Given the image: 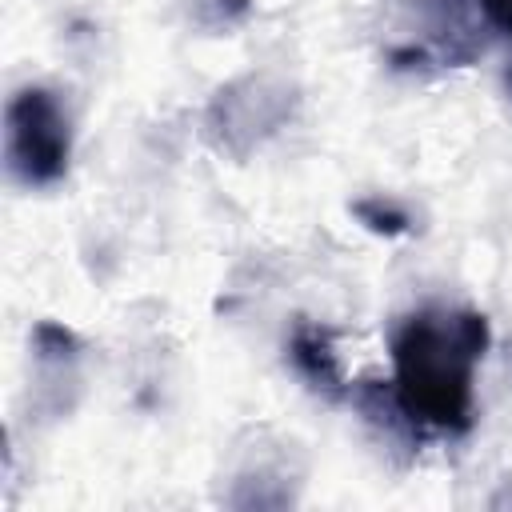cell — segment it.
I'll list each match as a JSON object with an SVG mask.
<instances>
[{"mask_svg":"<svg viewBox=\"0 0 512 512\" xmlns=\"http://www.w3.org/2000/svg\"><path fill=\"white\" fill-rule=\"evenodd\" d=\"M492 344V324L476 308L420 304L392 328V380L348 392L368 416H388L412 444L424 436H464L476 424V368Z\"/></svg>","mask_w":512,"mask_h":512,"instance_id":"6da1fadb","label":"cell"},{"mask_svg":"<svg viewBox=\"0 0 512 512\" xmlns=\"http://www.w3.org/2000/svg\"><path fill=\"white\" fill-rule=\"evenodd\" d=\"M356 216H360L372 232H388V236L408 232V216H404L400 208L384 204V200H360V204H356Z\"/></svg>","mask_w":512,"mask_h":512,"instance_id":"5b68a950","label":"cell"},{"mask_svg":"<svg viewBox=\"0 0 512 512\" xmlns=\"http://www.w3.org/2000/svg\"><path fill=\"white\" fill-rule=\"evenodd\" d=\"M508 88H512V72H508Z\"/></svg>","mask_w":512,"mask_h":512,"instance_id":"52a82bcc","label":"cell"},{"mask_svg":"<svg viewBox=\"0 0 512 512\" xmlns=\"http://www.w3.org/2000/svg\"><path fill=\"white\" fill-rule=\"evenodd\" d=\"M188 12L204 28H232L236 20L248 16V0H188Z\"/></svg>","mask_w":512,"mask_h":512,"instance_id":"277c9868","label":"cell"},{"mask_svg":"<svg viewBox=\"0 0 512 512\" xmlns=\"http://www.w3.org/2000/svg\"><path fill=\"white\" fill-rule=\"evenodd\" d=\"M468 8L484 28L512 40V0H468Z\"/></svg>","mask_w":512,"mask_h":512,"instance_id":"8992f818","label":"cell"},{"mask_svg":"<svg viewBox=\"0 0 512 512\" xmlns=\"http://www.w3.org/2000/svg\"><path fill=\"white\" fill-rule=\"evenodd\" d=\"M288 364L292 372L320 396V400H348V380H344V368H340V352H336V332L328 324H316V320H296L292 332H288Z\"/></svg>","mask_w":512,"mask_h":512,"instance_id":"3957f363","label":"cell"},{"mask_svg":"<svg viewBox=\"0 0 512 512\" xmlns=\"http://www.w3.org/2000/svg\"><path fill=\"white\" fill-rule=\"evenodd\" d=\"M4 164L24 188H52L72 164V116L44 84H24L4 108Z\"/></svg>","mask_w":512,"mask_h":512,"instance_id":"7a4b0ae2","label":"cell"}]
</instances>
